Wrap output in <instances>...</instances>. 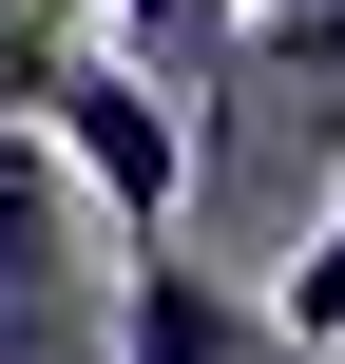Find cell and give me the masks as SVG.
<instances>
[{"instance_id":"4","label":"cell","mask_w":345,"mask_h":364,"mask_svg":"<svg viewBox=\"0 0 345 364\" xmlns=\"http://www.w3.org/2000/svg\"><path fill=\"white\" fill-rule=\"evenodd\" d=\"M269 346V288H230L192 230H134V269H115V364H250Z\"/></svg>"},{"instance_id":"1","label":"cell","mask_w":345,"mask_h":364,"mask_svg":"<svg viewBox=\"0 0 345 364\" xmlns=\"http://www.w3.org/2000/svg\"><path fill=\"white\" fill-rule=\"evenodd\" d=\"M345 173V0H230V77L192 96V211H307Z\"/></svg>"},{"instance_id":"5","label":"cell","mask_w":345,"mask_h":364,"mask_svg":"<svg viewBox=\"0 0 345 364\" xmlns=\"http://www.w3.org/2000/svg\"><path fill=\"white\" fill-rule=\"evenodd\" d=\"M96 38H115V58H134V77L173 96V115H192V96L230 77V0H96Z\"/></svg>"},{"instance_id":"2","label":"cell","mask_w":345,"mask_h":364,"mask_svg":"<svg viewBox=\"0 0 345 364\" xmlns=\"http://www.w3.org/2000/svg\"><path fill=\"white\" fill-rule=\"evenodd\" d=\"M0 364H115V250L38 115H0Z\"/></svg>"},{"instance_id":"3","label":"cell","mask_w":345,"mask_h":364,"mask_svg":"<svg viewBox=\"0 0 345 364\" xmlns=\"http://www.w3.org/2000/svg\"><path fill=\"white\" fill-rule=\"evenodd\" d=\"M38 134H58V173H77L115 230H192V115H173V96H154L115 38H77V58H58Z\"/></svg>"},{"instance_id":"6","label":"cell","mask_w":345,"mask_h":364,"mask_svg":"<svg viewBox=\"0 0 345 364\" xmlns=\"http://www.w3.org/2000/svg\"><path fill=\"white\" fill-rule=\"evenodd\" d=\"M250 364H345V346H288V326H269V346H250Z\"/></svg>"}]
</instances>
